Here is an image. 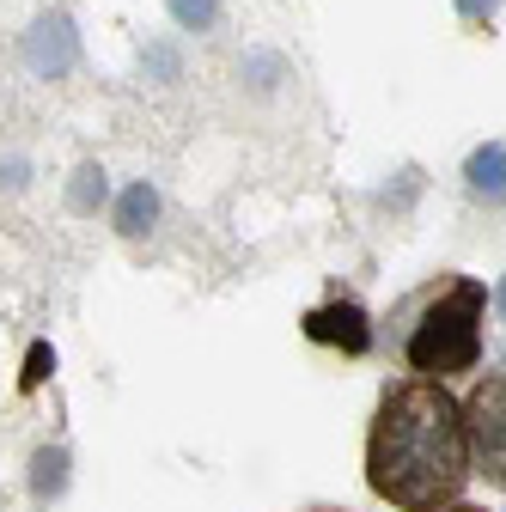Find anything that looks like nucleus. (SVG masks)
<instances>
[{
    "label": "nucleus",
    "instance_id": "obj_1",
    "mask_svg": "<svg viewBox=\"0 0 506 512\" xmlns=\"http://www.w3.org/2000/svg\"><path fill=\"white\" fill-rule=\"evenodd\" d=\"M366 482L378 500L403 512L452 506L470 482V433L464 403L446 378H403L385 391L366 433Z\"/></svg>",
    "mask_w": 506,
    "mask_h": 512
},
{
    "label": "nucleus",
    "instance_id": "obj_2",
    "mask_svg": "<svg viewBox=\"0 0 506 512\" xmlns=\"http://www.w3.org/2000/svg\"><path fill=\"white\" fill-rule=\"evenodd\" d=\"M482 311H488V287L482 281H452L439 287L421 311V324L409 330V366L421 378H452L470 372L482 360Z\"/></svg>",
    "mask_w": 506,
    "mask_h": 512
},
{
    "label": "nucleus",
    "instance_id": "obj_3",
    "mask_svg": "<svg viewBox=\"0 0 506 512\" xmlns=\"http://www.w3.org/2000/svg\"><path fill=\"white\" fill-rule=\"evenodd\" d=\"M464 433H470V464L488 482H506V372H488L464 397Z\"/></svg>",
    "mask_w": 506,
    "mask_h": 512
},
{
    "label": "nucleus",
    "instance_id": "obj_4",
    "mask_svg": "<svg viewBox=\"0 0 506 512\" xmlns=\"http://www.w3.org/2000/svg\"><path fill=\"white\" fill-rule=\"evenodd\" d=\"M80 61V31L68 13H43L31 31H25V68L37 80H68Z\"/></svg>",
    "mask_w": 506,
    "mask_h": 512
},
{
    "label": "nucleus",
    "instance_id": "obj_5",
    "mask_svg": "<svg viewBox=\"0 0 506 512\" xmlns=\"http://www.w3.org/2000/svg\"><path fill=\"white\" fill-rule=\"evenodd\" d=\"M305 336H311V342H330V348H342V354H366V348H372L366 311H360V305H348V299L305 311Z\"/></svg>",
    "mask_w": 506,
    "mask_h": 512
},
{
    "label": "nucleus",
    "instance_id": "obj_6",
    "mask_svg": "<svg viewBox=\"0 0 506 512\" xmlns=\"http://www.w3.org/2000/svg\"><path fill=\"white\" fill-rule=\"evenodd\" d=\"M464 183L476 189V196H488V202H506V147H500V141L476 147V153L464 159Z\"/></svg>",
    "mask_w": 506,
    "mask_h": 512
},
{
    "label": "nucleus",
    "instance_id": "obj_7",
    "mask_svg": "<svg viewBox=\"0 0 506 512\" xmlns=\"http://www.w3.org/2000/svg\"><path fill=\"white\" fill-rule=\"evenodd\" d=\"M153 220H159L153 183H129V189H122V202H116V232H122V238H141Z\"/></svg>",
    "mask_w": 506,
    "mask_h": 512
},
{
    "label": "nucleus",
    "instance_id": "obj_8",
    "mask_svg": "<svg viewBox=\"0 0 506 512\" xmlns=\"http://www.w3.org/2000/svg\"><path fill=\"white\" fill-rule=\"evenodd\" d=\"M61 488H68V452H61V445H43V452L31 458V494L55 500Z\"/></svg>",
    "mask_w": 506,
    "mask_h": 512
},
{
    "label": "nucleus",
    "instance_id": "obj_9",
    "mask_svg": "<svg viewBox=\"0 0 506 512\" xmlns=\"http://www.w3.org/2000/svg\"><path fill=\"white\" fill-rule=\"evenodd\" d=\"M104 189H110V183H104V171H98V165H80V171H74V189H68L74 214H92V208L104 202Z\"/></svg>",
    "mask_w": 506,
    "mask_h": 512
},
{
    "label": "nucleus",
    "instance_id": "obj_10",
    "mask_svg": "<svg viewBox=\"0 0 506 512\" xmlns=\"http://www.w3.org/2000/svg\"><path fill=\"white\" fill-rule=\"evenodd\" d=\"M171 19H177L183 31H208V25L220 19V0H171Z\"/></svg>",
    "mask_w": 506,
    "mask_h": 512
},
{
    "label": "nucleus",
    "instance_id": "obj_11",
    "mask_svg": "<svg viewBox=\"0 0 506 512\" xmlns=\"http://www.w3.org/2000/svg\"><path fill=\"white\" fill-rule=\"evenodd\" d=\"M55 366V354L49 348H31V366H25V391H31V384H43V372Z\"/></svg>",
    "mask_w": 506,
    "mask_h": 512
},
{
    "label": "nucleus",
    "instance_id": "obj_12",
    "mask_svg": "<svg viewBox=\"0 0 506 512\" xmlns=\"http://www.w3.org/2000/svg\"><path fill=\"white\" fill-rule=\"evenodd\" d=\"M494 7H500V0H458V13H464V19H488Z\"/></svg>",
    "mask_w": 506,
    "mask_h": 512
},
{
    "label": "nucleus",
    "instance_id": "obj_13",
    "mask_svg": "<svg viewBox=\"0 0 506 512\" xmlns=\"http://www.w3.org/2000/svg\"><path fill=\"white\" fill-rule=\"evenodd\" d=\"M433 512H482V506H433Z\"/></svg>",
    "mask_w": 506,
    "mask_h": 512
},
{
    "label": "nucleus",
    "instance_id": "obj_14",
    "mask_svg": "<svg viewBox=\"0 0 506 512\" xmlns=\"http://www.w3.org/2000/svg\"><path fill=\"white\" fill-rule=\"evenodd\" d=\"M494 299H500V311H506V281H500V293H494Z\"/></svg>",
    "mask_w": 506,
    "mask_h": 512
},
{
    "label": "nucleus",
    "instance_id": "obj_15",
    "mask_svg": "<svg viewBox=\"0 0 506 512\" xmlns=\"http://www.w3.org/2000/svg\"><path fill=\"white\" fill-rule=\"evenodd\" d=\"M318 512H348V506H318Z\"/></svg>",
    "mask_w": 506,
    "mask_h": 512
}]
</instances>
